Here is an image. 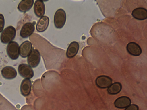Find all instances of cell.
<instances>
[{
    "label": "cell",
    "instance_id": "cell-1",
    "mask_svg": "<svg viewBox=\"0 0 147 110\" xmlns=\"http://www.w3.org/2000/svg\"><path fill=\"white\" fill-rule=\"evenodd\" d=\"M16 34L15 28L12 26L6 28L2 32L0 40L2 43L7 44L12 41L15 38Z\"/></svg>",
    "mask_w": 147,
    "mask_h": 110
},
{
    "label": "cell",
    "instance_id": "cell-2",
    "mask_svg": "<svg viewBox=\"0 0 147 110\" xmlns=\"http://www.w3.org/2000/svg\"><path fill=\"white\" fill-rule=\"evenodd\" d=\"M66 20V15L65 11L62 9H58L55 12L54 17L55 27L57 28H62L65 25Z\"/></svg>",
    "mask_w": 147,
    "mask_h": 110
},
{
    "label": "cell",
    "instance_id": "cell-3",
    "mask_svg": "<svg viewBox=\"0 0 147 110\" xmlns=\"http://www.w3.org/2000/svg\"><path fill=\"white\" fill-rule=\"evenodd\" d=\"M19 46L16 42L12 41L8 44L6 48V52L9 57L12 60H15L19 56Z\"/></svg>",
    "mask_w": 147,
    "mask_h": 110
},
{
    "label": "cell",
    "instance_id": "cell-4",
    "mask_svg": "<svg viewBox=\"0 0 147 110\" xmlns=\"http://www.w3.org/2000/svg\"><path fill=\"white\" fill-rule=\"evenodd\" d=\"M40 60V55L39 51L36 49H32L28 56L27 62L32 67L35 68L39 64Z\"/></svg>",
    "mask_w": 147,
    "mask_h": 110
},
{
    "label": "cell",
    "instance_id": "cell-5",
    "mask_svg": "<svg viewBox=\"0 0 147 110\" xmlns=\"http://www.w3.org/2000/svg\"><path fill=\"white\" fill-rule=\"evenodd\" d=\"M19 74L22 77L27 79H30L34 76L33 69L29 65L26 64H20L18 67Z\"/></svg>",
    "mask_w": 147,
    "mask_h": 110
},
{
    "label": "cell",
    "instance_id": "cell-6",
    "mask_svg": "<svg viewBox=\"0 0 147 110\" xmlns=\"http://www.w3.org/2000/svg\"><path fill=\"white\" fill-rule=\"evenodd\" d=\"M112 82V79L105 75L100 76L98 77L95 80V83L97 86L102 89L108 88Z\"/></svg>",
    "mask_w": 147,
    "mask_h": 110
},
{
    "label": "cell",
    "instance_id": "cell-7",
    "mask_svg": "<svg viewBox=\"0 0 147 110\" xmlns=\"http://www.w3.org/2000/svg\"><path fill=\"white\" fill-rule=\"evenodd\" d=\"M34 24L31 22L25 23L22 27L20 32V36L22 38H26L32 34L35 30Z\"/></svg>",
    "mask_w": 147,
    "mask_h": 110
},
{
    "label": "cell",
    "instance_id": "cell-8",
    "mask_svg": "<svg viewBox=\"0 0 147 110\" xmlns=\"http://www.w3.org/2000/svg\"><path fill=\"white\" fill-rule=\"evenodd\" d=\"M32 43L28 40H26L20 45L19 47V54L22 58H25L28 56L32 50Z\"/></svg>",
    "mask_w": 147,
    "mask_h": 110
},
{
    "label": "cell",
    "instance_id": "cell-9",
    "mask_svg": "<svg viewBox=\"0 0 147 110\" xmlns=\"http://www.w3.org/2000/svg\"><path fill=\"white\" fill-rule=\"evenodd\" d=\"M1 74L2 76L5 78L11 79L16 77L17 72L13 67L7 66L2 68L1 70Z\"/></svg>",
    "mask_w": 147,
    "mask_h": 110
},
{
    "label": "cell",
    "instance_id": "cell-10",
    "mask_svg": "<svg viewBox=\"0 0 147 110\" xmlns=\"http://www.w3.org/2000/svg\"><path fill=\"white\" fill-rule=\"evenodd\" d=\"M131 103L130 99L127 96L120 97L117 99L114 103L115 107L119 109H123L126 108Z\"/></svg>",
    "mask_w": 147,
    "mask_h": 110
},
{
    "label": "cell",
    "instance_id": "cell-11",
    "mask_svg": "<svg viewBox=\"0 0 147 110\" xmlns=\"http://www.w3.org/2000/svg\"><path fill=\"white\" fill-rule=\"evenodd\" d=\"M126 49L130 54L134 56H140L142 52V49L140 46L134 42L128 43L126 46Z\"/></svg>",
    "mask_w": 147,
    "mask_h": 110
},
{
    "label": "cell",
    "instance_id": "cell-12",
    "mask_svg": "<svg viewBox=\"0 0 147 110\" xmlns=\"http://www.w3.org/2000/svg\"><path fill=\"white\" fill-rule=\"evenodd\" d=\"M34 10L37 17H40L43 16L45 13V8L43 1H36L34 5Z\"/></svg>",
    "mask_w": 147,
    "mask_h": 110
},
{
    "label": "cell",
    "instance_id": "cell-13",
    "mask_svg": "<svg viewBox=\"0 0 147 110\" xmlns=\"http://www.w3.org/2000/svg\"><path fill=\"white\" fill-rule=\"evenodd\" d=\"M79 48V43L76 41L71 42L67 50L66 55L67 57L71 58L74 57L77 54Z\"/></svg>",
    "mask_w": 147,
    "mask_h": 110
},
{
    "label": "cell",
    "instance_id": "cell-14",
    "mask_svg": "<svg viewBox=\"0 0 147 110\" xmlns=\"http://www.w3.org/2000/svg\"><path fill=\"white\" fill-rule=\"evenodd\" d=\"M32 83L30 79L25 78L22 81L20 87L22 94L24 96H28L30 92Z\"/></svg>",
    "mask_w": 147,
    "mask_h": 110
},
{
    "label": "cell",
    "instance_id": "cell-15",
    "mask_svg": "<svg viewBox=\"0 0 147 110\" xmlns=\"http://www.w3.org/2000/svg\"><path fill=\"white\" fill-rule=\"evenodd\" d=\"M49 22V18L46 16L40 17L36 24V28L39 32H42L47 28Z\"/></svg>",
    "mask_w": 147,
    "mask_h": 110
},
{
    "label": "cell",
    "instance_id": "cell-16",
    "mask_svg": "<svg viewBox=\"0 0 147 110\" xmlns=\"http://www.w3.org/2000/svg\"><path fill=\"white\" fill-rule=\"evenodd\" d=\"M132 15L135 19L139 20H144L147 18V11L144 8L139 7L134 9Z\"/></svg>",
    "mask_w": 147,
    "mask_h": 110
},
{
    "label": "cell",
    "instance_id": "cell-17",
    "mask_svg": "<svg viewBox=\"0 0 147 110\" xmlns=\"http://www.w3.org/2000/svg\"><path fill=\"white\" fill-rule=\"evenodd\" d=\"M34 3L33 0H22L18 5V9L20 12H25L32 8Z\"/></svg>",
    "mask_w": 147,
    "mask_h": 110
},
{
    "label": "cell",
    "instance_id": "cell-18",
    "mask_svg": "<svg viewBox=\"0 0 147 110\" xmlns=\"http://www.w3.org/2000/svg\"><path fill=\"white\" fill-rule=\"evenodd\" d=\"M122 88L121 84L117 82L112 84L108 88L107 91L111 95H115L119 93Z\"/></svg>",
    "mask_w": 147,
    "mask_h": 110
},
{
    "label": "cell",
    "instance_id": "cell-19",
    "mask_svg": "<svg viewBox=\"0 0 147 110\" xmlns=\"http://www.w3.org/2000/svg\"><path fill=\"white\" fill-rule=\"evenodd\" d=\"M0 110H17L14 107L11 105H3V104L1 105L0 104Z\"/></svg>",
    "mask_w": 147,
    "mask_h": 110
},
{
    "label": "cell",
    "instance_id": "cell-20",
    "mask_svg": "<svg viewBox=\"0 0 147 110\" xmlns=\"http://www.w3.org/2000/svg\"><path fill=\"white\" fill-rule=\"evenodd\" d=\"M5 19L3 15L0 13V33L3 30L5 25Z\"/></svg>",
    "mask_w": 147,
    "mask_h": 110
},
{
    "label": "cell",
    "instance_id": "cell-21",
    "mask_svg": "<svg viewBox=\"0 0 147 110\" xmlns=\"http://www.w3.org/2000/svg\"><path fill=\"white\" fill-rule=\"evenodd\" d=\"M138 107L136 104L130 105L125 110H138Z\"/></svg>",
    "mask_w": 147,
    "mask_h": 110
}]
</instances>
